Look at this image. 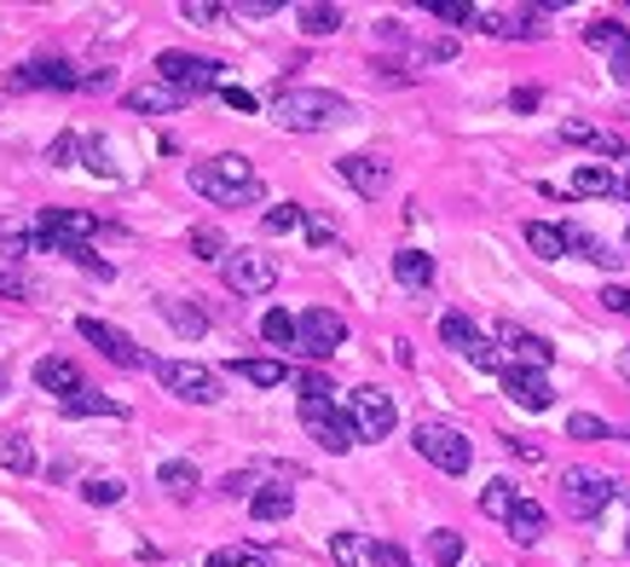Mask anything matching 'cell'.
I'll return each instance as SVG.
<instances>
[{"label":"cell","mask_w":630,"mask_h":567,"mask_svg":"<svg viewBox=\"0 0 630 567\" xmlns=\"http://www.w3.org/2000/svg\"><path fill=\"white\" fill-rule=\"evenodd\" d=\"M191 192H202L220 209H249V202L267 197V180L255 174V162L243 151H220L209 162H191Z\"/></svg>","instance_id":"1"},{"label":"cell","mask_w":630,"mask_h":567,"mask_svg":"<svg viewBox=\"0 0 630 567\" xmlns=\"http://www.w3.org/2000/svg\"><path fill=\"white\" fill-rule=\"evenodd\" d=\"M272 116L295 134H324V128H341L353 121V99H341L330 88H278L272 93Z\"/></svg>","instance_id":"2"},{"label":"cell","mask_w":630,"mask_h":567,"mask_svg":"<svg viewBox=\"0 0 630 567\" xmlns=\"http://www.w3.org/2000/svg\"><path fill=\"white\" fill-rule=\"evenodd\" d=\"M619 498V481L602 475V470H584V463H573V470H561V510L573 521H596L607 504Z\"/></svg>","instance_id":"3"},{"label":"cell","mask_w":630,"mask_h":567,"mask_svg":"<svg viewBox=\"0 0 630 567\" xmlns=\"http://www.w3.org/2000/svg\"><path fill=\"white\" fill-rule=\"evenodd\" d=\"M411 445L434 463L440 475H469V463H475L469 435L452 429V423H417V429H411Z\"/></svg>","instance_id":"4"},{"label":"cell","mask_w":630,"mask_h":567,"mask_svg":"<svg viewBox=\"0 0 630 567\" xmlns=\"http://www.w3.org/2000/svg\"><path fill=\"white\" fill-rule=\"evenodd\" d=\"M220 58H197V53H156V81H168L174 93H186V99H202V93H214L220 88Z\"/></svg>","instance_id":"5"},{"label":"cell","mask_w":630,"mask_h":567,"mask_svg":"<svg viewBox=\"0 0 630 567\" xmlns=\"http://www.w3.org/2000/svg\"><path fill=\"white\" fill-rule=\"evenodd\" d=\"M151 371H156V382L174 400H186V405H220V377L209 371V364H197V359H156Z\"/></svg>","instance_id":"6"},{"label":"cell","mask_w":630,"mask_h":567,"mask_svg":"<svg viewBox=\"0 0 630 567\" xmlns=\"http://www.w3.org/2000/svg\"><path fill=\"white\" fill-rule=\"evenodd\" d=\"M301 429H307L324 452H353V445H359L353 417L341 412L336 400H301Z\"/></svg>","instance_id":"7"},{"label":"cell","mask_w":630,"mask_h":567,"mask_svg":"<svg viewBox=\"0 0 630 567\" xmlns=\"http://www.w3.org/2000/svg\"><path fill=\"white\" fill-rule=\"evenodd\" d=\"M220 278H226L232 296H272L278 290V261L260 250H232L220 261Z\"/></svg>","instance_id":"8"},{"label":"cell","mask_w":630,"mask_h":567,"mask_svg":"<svg viewBox=\"0 0 630 567\" xmlns=\"http://www.w3.org/2000/svg\"><path fill=\"white\" fill-rule=\"evenodd\" d=\"M348 417H353L359 440H388V435H394V423H399L394 400L382 394L376 382H364V389H353V394H348Z\"/></svg>","instance_id":"9"},{"label":"cell","mask_w":630,"mask_h":567,"mask_svg":"<svg viewBox=\"0 0 630 567\" xmlns=\"http://www.w3.org/2000/svg\"><path fill=\"white\" fill-rule=\"evenodd\" d=\"M75 331L88 336L110 364H121V371H151V364H156L151 354H139V342L128 331H116V324H105V319H75Z\"/></svg>","instance_id":"10"},{"label":"cell","mask_w":630,"mask_h":567,"mask_svg":"<svg viewBox=\"0 0 630 567\" xmlns=\"http://www.w3.org/2000/svg\"><path fill=\"white\" fill-rule=\"evenodd\" d=\"M307 359H330L336 348H348V319L336 308H307L301 313V342H295Z\"/></svg>","instance_id":"11"},{"label":"cell","mask_w":630,"mask_h":567,"mask_svg":"<svg viewBox=\"0 0 630 567\" xmlns=\"http://www.w3.org/2000/svg\"><path fill=\"white\" fill-rule=\"evenodd\" d=\"M336 174L348 180L359 197H382V192H388V180H394V169L382 157H371V151H348V157L336 162Z\"/></svg>","instance_id":"12"},{"label":"cell","mask_w":630,"mask_h":567,"mask_svg":"<svg viewBox=\"0 0 630 567\" xmlns=\"http://www.w3.org/2000/svg\"><path fill=\"white\" fill-rule=\"evenodd\" d=\"M498 348H510L515 364H526V371H550V364H556V348H550V342L533 336V331H521L515 319L498 324Z\"/></svg>","instance_id":"13"},{"label":"cell","mask_w":630,"mask_h":567,"mask_svg":"<svg viewBox=\"0 0 630 567\" xmlns=\"http://www.w3.org/2000/svg\"><path fill=\"white\" fill-rule=\"evenodd\" d=\"M503 394H510L521 412H550V405H556L550 377H544V371H526V364H510V371H503Z\"/></svg>","instance_id":"14"},{"label":"cell","mask_w":630,"mask_h":567,"mask_svg":"<svg viewBox=\"0 0 630 567\" xmlns=\"http://www.w3.org/2000/svg\"><path fill=\"white\" fill-rule=\"evenodd\" d=\"M12 88H81V76L70 58H30V65H18Z\"/></svg>","instance_id":"15"},{"label":"cell","mask_w":630,"mask_h":567,"mask_svg":"<svg viewBox=\"0 0 630 567\" xmlns=\"http://www.w3.org/2000/svg\"><path fill=\"white\" fill-rule=\"evenodd\" d=\"M35 389H40V394H58V400H75L88 382H81L75 359H52V354H47V359L35 364Z\"/></svg>","instance_id":"16"},{"label":"cell","mask_w":630,"mask_h":567,"mask_svg":"<svg viewBox=\"0 0 630 567\" xmlns=\"http://www.w3.org/2000/svg\"><path fill=\"white\" fill-rule=\"evenodd\" d=\"M121 105L139 111V116H162V111H179V105H186V93H174L168 81H139V88L121 93Z\"/></svg>","instance_id":"17"},{"label":"cell","mask_w":630,"mask_h":567,"mask_svg":"<svg viewBox=\"0 0 630 567\" xmlns=\"http://www.w3.org/2000/svg\"><path fill=\"white\" fill-rule=\"evenodd\" d=\"M561 238H567V250L584 255V261H591V267H602V273H619V267H625V255L614 250V243H602L596 232H584V227H561Z\"/></svg>","instance_id":"18"},{"label":"cell","mask_w":630,"mask_h":567,"mask_svg":"<svg viewBox=\"0 0 630 567\" xmlns=\"http://www.w3.org/2000/svg\"><path fill=\"white\" fill-rule=\"evenodd\" d=\"M486 35H503V40H538L544 24H538V12H480V24Z\"/></svg>","instance_id":"19"},{"label":"cell","mask_w":630,"mask_h":567,"mask_svg":"<svg viewBox=\"0 0 630 567\" xmlns=\"http://www.w3.org/2000/svg\"><path fill=\"white\" fill-rule=\"evenodd\" d=\"M567 192H573V197H619V174L602 169V162H579Z\"/></svg>","instance_id":"20"},{"label":"cell","mask_w":630,"mask_h":567,"mask_svg":"<svg viewBox=\"0 0 630 567\" xmlns=\"http://www.w3.org/2000/svg\"><path fill=\"white\" fill-rule=\"evenodd\" d=\"M503 526H510V539H515V544H538L544 533H550V516H544V504L521 498V504H515V516L503 521Z\"/></svg>","instance_id":"21"},{"label":"cell","mask_w":630,"mask_h":567,"mask_svg":"<svg viewBox=\"0 0 630 567\" xmlns=\"http://www.w3.org/2000/svg\"><path fill=\"white\" fill-rule=\"evenodd\" d=\"M330 562L336 567H376V539H364V533H330Z\"/></svg>","instance_id":"22"},{"label":"cell","mask_w":630,"mask_h":567,"mask_svg":"<svg viewBox=\"0 0 630 567\" xmlns=\"http://www.w3.org/2000/svg\"><path fill=\"white\" fill-rule=\"evenodd\" d=\"M295 24H301V35H336L348 18H341V7H324V0H301Z\"/></svg>","instance_id":"23"},{"label":"cell","mask_w":630,"mask_h":567,"mask_svg":"<svg viewBox=\"0 0 630 567\" xmlns=\"http://www.w3.org/2000/svg\"><path fill=\"white\" fill-rule=\"evenodd\" d=\"M156 313L168 319L179 336H202V331H209V313L191 308V301H179V296H162V301H156Z\"/></svg>","instance_id":"24"},{"label":"cell","mask_w":630,"mask_h":567,"mask_svg":"<svg viewBox=\"0 0 630 567\" xmlns=\"http://www.w3.org/2000/svg\"><path fill=\"white\" fill-rule=\"evenodd\" d=\"M394 278L405 284V290H429V284H434V255L399 250V255H394Z\"/></svg>","instance_id":"25"},{"label":"cell","mask_w":630,"mask_h":567,"mask_svg":"<svg viewBox=\"0 0 630 567\" xmlns=\"http://www.w3.org/2000/svg\"><path fill=\"white\" fill-rule=\"evenodd\" d=\"M521 238H526V250H533L538 261H561L567 255V238H561V227H550V220H526Z\"/></svg>","instance_id":"26"},{"label":"cell","mask_w":630,"mask_h":567,"mask_svg":"<svg viewBox=\"0 0 630 567\" xmlns=\"http://www.w3.org/2000/svg\"><path fill=\"white\" fill-rule=\"evenodd\" d=\"M232 371L243 382H255V389H283L290 382V364L283 359H232Z\"/></svg>","instance_id":"27"},{"label":"cell","mask_w":630,"mask_h":567,"mask_svg":"<svg viewBox=\"0 0 630 567\" xmlns=\"http://www.w3.org/2000/svg\"><path fill=\"white\" fill-rule=\"evenodd\" d=\"M440 342H445L452 354L469 359V354L480 348V331H475V319H469V313H445V319H440Z\"/></svg>","instance_id":"28"},{"label":"cell","mask_w":630,"mask_h":567,"mask_svg":"<svg viewBox=\"0 0 630 567\" xmlns=\"http://www.w3.org/2000/svg\"><path fill=\"white\" fill-rule=\"evenodd\" d=\"M156 486H168L174 498H191L197 486H202V475H197V463H191V458H168V463L156 470Z\"/></svg>","instance_id":"29"},{"label":"cell","mask_w":630,"mask_h":567,"mask_svg":"<svg viewBox=\"0 0 630 567\" xmlns=\"http://www.w3.org/2000/svg\"><path fill=\"white\" fill-rule=\"evenodd\" d=\"M584 40H591L596 53H607V58L630 53V30H625V24H614V18H596V24H584Z\"/></svg>","instance_id":"30"},{"label":"cell","mask_w":630,"mask_h":567,"mask_svg":"<svg viewBox=\"0 0 630 567\" xmlns=\"http://www.w3.org/2000/svg\"><path fill=\"white\" fill-rule=\"evenodd\" d=\"M290 510H295V493H290V486H260V493L249 498V516H255V521H283Z\"/></svg>","instance_id":"31"},{"label":"cell","mask_w":630,"mask_h":567,"mask_svg":"<svg viewBox=\"0 0 630 567\" xmlns=\"http://www.w3.org/2000/svg\"><path fill=\"white\" fill-rule=\"evenodd\" d=\"M0 470H7V475H35L30 435H0Z\"/></svg>","instance_id":"32"},{"label":"cell","mask_w":630,"mask_h":567,"mask_svg":"<svg viewBox=\"0 0 630 567\" xmlns=\"http://www.w3.org/2000/svg\"><path fill=\"white\" fill-rule=\"evenodd\" d=\"M515 504H521L515 481H486V493H480V516H492V521H510V516H515Z\"/></svg>","instance_id":"33"},{"label":"cell","mask_w":630,"mask_h":567,"mask_svg":"<svg viewBox=\"0 0 630 567\" xmlns=\"http://www.w3.org/2000/svg\"><path fill=\"white\" fill-rule=\"evenodd\" d=\"M65 412H70V417H128V405L93 394V389H81L75 400H65Z\"/></svg>","instance_id":"34"},{"label":"cell","mask_w":630,"mask_h":567,"mask_svg":"<svg viewBox=\"0 0 630 567\" xmlns=\"http://www.w3.org/2000/svg\"><path fill=\"white\" fill-rule=\"evenodd\" d=\"M422 12L440 18V24H452V30H475L480 24V12L469 7V0H422Z\"/></svg>","instance_id":"35"},{"label":"cell","mask_w":630,"mask_h":567,"mask_svg":"<svg viewBox=\"0 0 630 567\" xmlns=\"http://www.w3.org/2000/svg\"><path fill=\"white\" fill-rule=\"evenodd\" d=\"M260 336H267L272 348H295V342H301V319L283 313V308H272L267 319H260Z\"/></svg>","instance_id":"36"},{"label":"cell","mask_w":630,"mask_h":567,"mask_svg":"<svg viewBox=\"0 0 630 567\" xmlns=\"http://www.w3.org/2000/svg\"><path fill=\"white\" fill-rule=\"evenodd\" d=\"M429 556H434V567H457V562H463V533H452V526H434V533H429Z\"/></svg>","instance_id":"37"},{"label":"cell","mask_w":630,"mask_h":567,"mask_svg":"<svg viewBox=\"0 0 630 567\" xmlns=\"http://www.w3.org/2000/svg\"><path fill=\"white\" fill-rule=\"evenodd\" d=\"M209 567H272L260 551H249V544H220V551L209 556Z\"/></svg>","instance_id":"38"},{"label":"cell","mask_w":630,"mask_h":567,"mask_svg":"<svg viewBox=\"0 0 630 567\" xmlns=\"http://www.w3.org/2000/svg\"><path fill=\"white\" fill-rule=\"evenodd\" d=\"M81 498H88V504H121V498H128V481H116V475H93L88 486H81Z\"/></svg>","instance_id":"39"},{"label":"cell","mask_w":630,"mask_h":567,"mask_svg":"<svg viewBox=\"0 0 630 567\" xmlns=\"http://www.w3.org/2000/svg\"><path fill=\"white\" fill-rule=\"evenodd\" d=\"M191 255L197 261H226L232 250H226V238H220L214 227H191Z\"/></svg>","instance_id":"40"},{"label":"cell","mask_w":630,"mask_h":567,"mask_svg":"<svg viewBox=\"0 0 630 567\" xmlns=\"http://www.w3.org/2000/svg\"><path fill=\"white\" fill-rule=\"evenodd\" d=\"M272 238H283V232H295V227H307V215H301V202H278V209H267V220H260Z\"/></svg>","instance_id":"41"},{"label":"cell","mask_w":630,"mask_h":567,"mask_svg":"<svg viewBox=\"0 0 630 567\" xmlns=\"http://www.w3.org/2000/svg\"><path fill=\"white\" fill-rule=\"evenodd\" d=\"M81 151H88V139H81V134H58L52 146H47V162H52V169H70Z\"/></svg>","instance_id":"42"},{"label":"cell","mask_w":630,"mask_h":567,"mask_svg":"<svg viewBox=\"0 0 630 567\" xmlns=\"http://www.w3.org/2000/svg\"><path fill=\"white\" fill-rule=\"evenodd\" d=\"M607 435H614V429H607L602 417H591V412H573V417H567V440H607Z\"/></svg>","instance_id":"43"},{"label":"cell","mask_w":630,"mask_h":567,"mask_svg":"<svg viewBox=\"0 0 630 567\" xmlns=\"http://www.w3.org/2000/svg\"><path fill=\"white\" fill-rule=\"evenodd\" d=\"M179 18H186V24H220V18H232V7H214V0H179Z\"/></svg>","instance_id":"44"},{"label":"cell","mask_w":630,"mask_h":567,"mask_svg":"<svg viewBox=\"0 0 630 567\" xmlns=\"http://www.w3.org/2000/svg\"><path fill=\"white\" fill-rule=\"evenodd\" d=\"M295 389H301V400H330V394H336V382L324 377V371H301V377H295Z\"/></svg>","instance_id":"45"},{"label":"cell","mask_w":630,"mask_h":567,"mask_svg":"<svg viewBox=\"0 0 630 567\" xmlns=\"http://www.w3.org/2000/svg\"><path fill=\"white\" fill-rule=\"evenodd\" d=\"M81 162L98 174V180H116V169H110V151H105V139H88V151H81Z\"/></svg>","instance_id":"46"},{"label":"cell","mask_w":630,"mask_h":567,"mask_svg":"<svg viewBox=\"0 0 630 567\" xmlns=\"http://www.w3.org/2000/svg\"><path fill=\"white\" fill-rule=\"evenodd\" d=\"M469 364H475V371H498V377L510 371V364H503V354H498V342H486V336H480V348L469 354Z\"/></svg>","instance_id":"47"},{"label":"cell","mask_w":630,"mask_h":567,"mask_svg":"<svg viewBox=\"0 0 630 567\" xmlns=\"http://www.w3.org/2000/svg\"><path fill=\"white\" fill-rule=\"evenodd\" d=\"M220 493H226V498H255V493H260V486H255V470H232L226 481H220Z\"/></svg>","instance_id":"48"},{"label":"cell","mask_w":630,"mask_h":567,"mask_svg":"<svg viewBox=\"0 0 630 567\" xmlns=\"http://www.w3.org/2000/svg\"><path fill=\"white\" fill-rule=\"evenodd\" d=\"M417 58H422V65H445V58H457V40H452V35L422 40V47H417Z\"/></svg>","instance_id":"49"},{"label":"cell","mask_w":630,"mask_h":567,"mask_svg":"<svg viewBox=\"0 0 630 567\" xmlns=\"http://www.w3.org/2000/svg\"><path fill=\"white\" fill-rule=\"evenodd\" d=\"M561 139L567 146H596L602 128H591V121H561Z\"/></svg>","instance_id":"50"},{"label":"cell","mask_w":630,"mask_h":567,"mask_svg":"<svg viewBox=\"0 0 630 567\" xmlns=\"http://www.w3.org/2000/svg\"><path fill=\"white\" fill-rule=\"evenodd\" d=\"M272 12H283L278 0H237L232 7V18H272Z\"/></svg>","instance_id":"51"},{"label":"cell","mask_w":630,"mask_h":567,"mask_svg":"<svg viewBox=\"0 0 630 567\" xmlns=\"http://www.w3.org/2000/svg\"><path fill=\"white\" fill-rule=\"evenodd\" d=\"M0 296H7V301H30L35 290H30V278H18V273H0Z\"/></svg>","instance_id":"52"},{"label":"cell","mask_w":630,"mask_h":567,"mask_svg":"<svg viewBox=\"0 0 630 567\" xmlns=\"http://www.w3.org/2000/svg\"><path fill=\"white\" fill-rule=\"evenodd\" d=\"M602 308H607V313H625V319H630V290H625V284H607V290H602Z\"/></svg>","instance_id":"53"},{"label":"cell","mask_w":630,"mask_h":567,"mask_svg":"<svg viewBox=\"0 0 630 567\" xmlns=\"http://www.w3.org/2000/svg\"><path fill=\"white\" fill-rule=\"evenodd\" d=\"M220 99H226L232 111H255V105H260V99H255L249 88H220Z\"/></svg>","instance_id":"54"},{"label":"cell","mask_w":630,"mask_h":567,"mask_svg":"<svg viewBox=\"0 0 630 567\" xmlns=\"http://www.w3.org/2000/svg\"><path fill=\"white\" fill-rule=\"evenodd\" d=\"M538 99H544L538 88H515V93H510V105H515V111H538Z\"/></svg>","instance_id":"55"},{"label":"cell","mask_w":630,"mask_h":567,"mask_svg":"<svg viewBox=\"0 0 630 567\" xmlns=\"http://www.w3.org/2000/svg\"><path fill=\"white\" fill-rule=\"evenodd\" d=\"M510 452H515V458H526V463H538V458H544L533 440H515V435H510Z\"/></svg>","instance_id":"56"},{"label":"cell","mask_w":630,"mask_h":567,"mask_svg":"<svg viewBox=\"0 0 630 567\" xmlns=\"http://www.w3.org/2000/svg\"><path fill=\"white\" fill-rule=\"evenodd\" d=\"M614 81H619V88H630V53L614 58Z\"/></svg>","instance_id":"57"},{"label":"cell","mask_w":630,"mask_h":567,"mask_svg":"<svg viewBox=\"0 0 630 567\" xmlns=\"http://www.w3.org/2000/svg\"><path fill=\"white\" fill-rule=\"evenodd\" d=\"M307 238H313L318 250H324V243H330V227H324V220H307Z\"/></svg>","instance_id":"58"},{"label":"cell","mask_w":630,"mask_h":567,"mask_svg":"<svg viewBox=\"0 0 630 567\" xmlns=\"http://www.w3.org/2000/svg\"><path fill=\"white\" fill-rule=\"evenodd\" d=\"M7 394H12V371L0 364V400H7Z\"/></svg>","instance_id":"59"},{"label":"cell","mask_w":630,"mask_h":567,"mask_svg":"<svg viewBox=\"0 0 630 567\" xmlns=\"http://www.w3.org/2000/svg\"><path fill=\"white\" fill-rule=\"evenodd\" d=\"M619 377L630 382V348H619Z\"/></svg>","instance_id":"60"},{"label":"cell","mask_w":630,"mask_h":567,"mask_svg":"<svg viewBox=\"0 0 630 567\" xmlns=\"http://www.w3.org/2000/svg\"><path fill=\"white\" fill-rule=\"evenodd\" d=\"M619 197H625V202H630V180H619Z\"/></svg>","instance_id":"61"},{"label":"cell","mask_w":630,"mask_h":567,"mask_svg":"<svg viewBox=\"0 0 630 567\" xmlns=\"http://www.w3.org/2000/svg\"><path fill=\"white\" fill-rule=\"evenodd\" d=\"M625 250H630V227H625Z\"/></svg>","instance_id":"62"},{"label":"cell","mask_w":630,"mask_h":567,"mask_svg":"<svg viewBox=\"0 0 630 567\" xmlns=\"http://www.w3.org/2000/svg\"><path fill=\"white\" fill-rule=\"evenodd\" d=\"M625 544H630V533H625Z\"/></svg>","instance_id":"63"}]
</instances>
